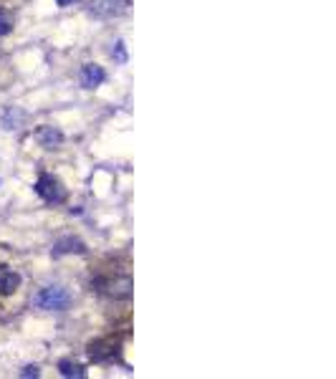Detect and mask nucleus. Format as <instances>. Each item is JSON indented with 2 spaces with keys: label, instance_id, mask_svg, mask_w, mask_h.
Here are the masks:
<instances>
[{
  "label": "nucleus",
  "instance_id": "nucleus-1",
  "mask_svg": "<svg viewBox=\"0 0 336 379\" xmlns=\"http://www.w3.org/2000/svg\"><path fill=\"white\" fill-rule=\"evenodd\" d=\"M94 288L106 296V299L114 301H124L132 296V278L129 276H112V278H96L94 281Z\"/></svg>",
  "mask_w": 336,
  "mask_h": 379
},
{
  "label": "nucleus",
  "instance_id": "nucleus-2",
  "mask_svg": "<svg viewBox=\"0 0 336 379\" xmlns=\"http://www.w3.org/2000/svg\"><path fill=\"white\" fill-rule=\"evenodd\" d=\"M34 304L38 309H46V311H64L71 304V296L64 286H46L36 293Z\"/></svg>",
  "mask_w": 336,
  "mask_h": 379
},
{
  "label": "nucleus",
  "instance_id": "nucleus-3",
  "mask_svg": "<svg viewBox=\"0 0 336 379\" xmlns=\"http://www.w3.org/2000/svg\"><path fill=\"white\" fill-rule=\"evenodd\" d=\"M36 193H38L41 200H46L48 205H61L66 200V187L53 174H41L36 180Z\"/></svg>",
  "mask_w": 336,
  "mask_h": 379
},
{
  "label": "nucleus",
  "instance_id": "nucleus-4",
  "mask_svg": "<svg viewBox=\"0 0 336 379\" xmlns=\"http://www.w3.org/2000/svg\"><path fill=\"white\" fill-rule=\"evenodd\" d=\"M129 8V0H92L89 6V13L99 15V18H114V15H122Z\"/></svg>",
  "mask_w": 336,
  "mask_h": 379
},
{
  "label": "nucleus",
  "instance_id": "nucleus-5",
  "mask_svg": "<svg viewBox=\"0 0 336 379\" xmlns=\"http://www.w3.org/2000/svg\"><path fill=\"white\" fill-rule=\"evenodd\" d=\"M89 357L94 362H112L119 357V341L114 339H96L89 344Z\"/></svg>",
  "mask_w": 336,
  "mask_h": 379
},
{
  "label": "nucleus",
  "instance_id": "nucleus-6",
  "mask_svg": "<svg viewBox=\"0 0 336 379\" xmlns=\"http://www.w3.org/2000/svg\"><path fill=\"white\" fill-rule=\"evenodd\" d=\"M68 253H86V246L81 238H73V235H64V238H59L56 243H53L51 248V255L53 258H61V255H68Z\"/></svg>",
  "mask_w": 336,
  "mask_h": 379
},
{
  "label": "nucleus",
  "instance_id": "nucleus-7",
  "mask_svg": "<svg viewBox=\"0 0 336 379\" xmlns=\"http://www.w3.org/2000/svg\"><path fill=\"white\" fill-rule=\"evenodd\" d=\"M106 81V71L99 66V64H86L81 68V87L84 89H96Z\"/></svg>",
  "mask_w": 336,
  "mask_h": 379
},
{
  "label": "nucleus",
  "instance_id": "nucleus-8",
  "mask_svg": "<svg viewBox=\"0 0 336 379\" xmlns=\"http://www.w3.org/2000/svg\"><path fill=\"white\" fill-rule=\"evenodd\" d=\"M36 140H38L41 147H46V149H53V147H59L64 142V132L56 129V126H38V132H36Z\"/></svg>",
  "mask_w": 336,
  "mask_h": 379
},
{
  "label": "nucleus",
  "instance_id": "nucleus-9",
  "mask_svg": "<svg viewBox=\"0 0 336 379\" xmlns=\"http://www.w3.org/2000/svg\"><path fill=\"white\" fill-rule=\"evenodd\" d=\"M20 288V276L8 266H0V293L3 296H10Z\"/></svg>",
  "mask_w": 336,
  "mask_h": 379
},
{
  "label": "nucleus",
  "instance_id": "nucleus-10",
  "mask_svg": "<svg viewBox=\"0 0 336 379\" xmlns=\"http://www.w3.org/2000/svg\"><path fill=\"white\" fill-rule=\"evenodd\" d=\"M59 372H61V377H68V379H84L86 377L84 366L76 364V362H71V359H61L59 362Z\"/></svg>",
  "mask_w": 336,
  "mask_h": 379
},
{
  "label": "nucleus",
  "instance_id": "nucleus-11",
  "mask_svg": "<svg viewBox=\"0 0 336 379\" xmlns=\"http://www.w3.org/2000/svg\"><path fill=\"white\" fill-rule=\"evenodd\" d=\"M23 119H26V114L20 112L18 107H8L6 112H3V119H0V121H3V126H6L8 132H10V129H18Z\"/></svg>",
  "mask_w": 336,
  "mask_h": 379
},
{
  "label": "nucleus",
  "instance_id": "nucleus-12",
  "mask_svg": "<svg viewBox=\"0 0 336 379\" xmlns=\"http://www.w3.org/2000/svg\"><path fill=\"white\" fill-rule=\"evenodd\" d=\"M13 31V15L0 8V36H8Z\"/></svg>",
  "mask_w": 336,
  "mask_h": 379
},
{
  "label": "nucleus",
  "instance_id": "nucleus-13",
  "mask_svg": "<svg viewBox=\"0 0 336 379\" xmlns=\"http://www.w3.org/2000/svg\"><path fill=\"white\" fill-rule=\"evenodd\" d=\"M112 56L117 64H126V51H124V40H117V46L112 48Z\"/></svg>",
  "mask_w": 336,
  "mask_h": 379
},
{
  "label": "nucleus",
  "instance_id": "nucleus-14",
  "mask_svg": "<svg viewBox=\"0 0 336 379\" xmlns=\"http://www.w3.org/2000/svg\"><path fill=\"white\" fill-rule=\"evenodd\" d=\"M38 366L36 364H26L23 369H20V377H38Z\"/></svg>",
  "mask_w": 336,
  "mask_h": 379
},
{
  "label": "nucleus",
  "instance_id": "nucleus-15",
  "mask_svg": "<svg viewBox=\"0 0 336 379\" xmlns=\"http://www.w3.org/2000/svg\"><path fill=\"white\" fill-rule=\"evenodd\" d=\"M56 3H59V8H68L73 3H79V0H56Z\"/></svg>",
  "mask_w": 336,
  "mask_h": 379
}]
</instances>
